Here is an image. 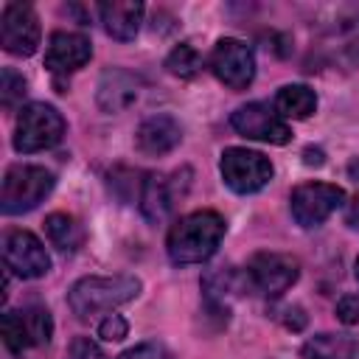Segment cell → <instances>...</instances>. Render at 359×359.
<instances>
[{"label":"cell","mask_w":359,"mask_h":359,"mask_svg":"<svg viewBox=\"0 0 359 359\" xmlns=\"http://www.w3.org/2000/svg\"><path fill=\"white\" fill-rule=\"evenodd\" d=\"M275 109H278V115L300 121V118H309L317 109V95L306 84H286L275 95Z\"/></svg>","instance_id":"44dd1931"},{"label":"cell","mask_w":359,"mask_h":359,"mask_svg":"<svg viewBox=\"0 0 359 359\" xmlns=\"http://www.w3.org/2000/svg\"><path fill=\"white\" fill-rule=\"evenodd\" d=\"M65 359H107V356L101 353V348H98L93 339H87V337H76V339L70 342Z\"/></svg>","instance_id":"484cf974"},{"label":"cell","mask_w":359,"mask_h":359,"mask_svg":"<svg viewBox=\"0 0 359 359\" xmlns=\"http://www.w3.org/2000/svg\"><path fill=\"white\" fill-rule=\"evenodd\" d=\"M300 275L297 258L286 252H255L247 264L250 289L261 292L264 297H280Z\"/></svg>","instance_id":"ba28073f"},{"label":"cell","mask_w":359,"mask_h":359,"mask_svg":"<svg viewBox=\"0 0 359 359\" xmlns=\"http://www.w3.org/2000/svg\"><path fill=\"white\" fill-rule=\"evenodd\" d=\"M53 174L42 165H28L17 163L6 171L3 177V191H0V208L6 216L28 213L34 210L50 191H53Z\"/></svg>","instance_id":"3957f363"},{"label":"cell","mask_w":359,"mask_h":359,"mask_svg":"<svg viewBox=\"0 0 359 359\" xmlns=\"http://www.w3.org/2000/svg\"><path fill=\"white\" fill-rule=\"evenodd\" d=\"M0 334H3V345L11 353H22L28 348L48 345L53 337L50 311L42 306H25L17 311H3Z\"/></svg>","instance_id":"5b68a950"},{"label":"cell","mask_w":359,"mask_h":359,"mask_svg":"<svg viewBox=\"0 0 359 359\" xmlns=\"http://www.w3.org/2000/svg\"><path fill=\"white\" fill-rule=\"evenodd\" d=\"M98 14H101V22H104V28H107L109 36H115L121 42H129L140 31L143 3H135V0H112V3H101L98 6Z\"/></svg>","instance_id":"2e32d148"},{"label":"cell","mask_w":359,"mask_h":359,"mask_svg":"<svg viewBox=\"0 0 359 359\" xmlns=\"http://www.w3.org/2000/svg\"><path fill=\"white\" fill-rule=\"evenodd\" d=\"M210 70L230 90H247L255 79V53L247 42L224 36L210 50Z\"/></svg>","instance_id":"52a82bcc"},{"label":"cell","mask_w":359,"mask_h":359,"mask_svg":"<svg viewBox=\"0 0 359 359\" xmlns=\"http://www.w3.org/2000/svg\"><path fill=\"white\" fill-rule=\"evenodd\" d=\"M140 292V280L135 275H90L70 286L67 303L79 320H93L101 311H112L129 300H135Z\"/></svg>","instance_id":"7a4b0ae2"},{"label":"cell","mask_w":359,"mask_h":359,"mask_svg":"<svg viewBox=\"0 0 359 359\" xmlns=\"http://www.w3.org/2000/svg\"><path fill=\"white\" fill-rule=\"evenodd\" d=\"M93 56V45L84 34H73V31H53L48 39V50H45V67L56 76H67L76 73L79 67H84Z\"/></svg>","instance_id":"4fadbf2b"},{"label":"cell","mask_w":359,"mask_h":359,"mask_svg":"<svg viewBox=\"0 0 359 359\" xmlns=\"http://www.w3.org/2000/svg\"><path fill=\"white\" fill-rule=\"evenodd\" d=\"M356 280H359V258H356Z\"/></svg>","instance_id":"4dcf8cb0"},{"label":"cell","mask_w":359,"mask_h":359,"mask_svg":"<svg viewBox=\"0 0 359 359\" xmlns=\"http://www.w3.org/2000/svg\"><path fill=\"white\" fill-rule=\"evenodd\" d=\"M219 171L227 188H233L236 194H255L272 180V163L261 151L241 146H230L222 151Z\"/></svg>","instance_id":"8992f818"},{"label":"cell","mask_w":359,"mask_h":359,"mask_svg":"<svg viewBox=\"0 0 359 359\" xmlns=\"http://www.w3.org/2000/svg\"><path fill=\"white\" fill-rule=\"evenodd\" d=\"M230 123H233V129L238 135H244L250 140H264V143L283 146L292 137V129L286 126V121L275 109H269L266 104H261V101H252V104L238 107L230 115Z\"/></svg>","instance_id":"7c38bea8"},{"label":"cell","mask_w":359,"mask_h":359,"mask_svg":"<svg viewBox=\"0 0 359 359\" xmlns=\"http://www.w3.org/2000/svg\"><path fill=\"white\" fill-rule=\"evenodd\" d=\"M348 174H351L353 180H359V160H353V163L348 165Z\"/></svg>","instance_id":"f546056e"},{"label":"cell","mask_w":359,"mask_h":359,"mask_svg":"<svg viewBox=\"0 0 359 359\" xmlns=\"http://www.w3.org/2000/svg\"><path fill=\"white\" fill-rule=\"evenodd\" d=\"M345 222H348L351 230H359V196L351 202V208H348V213H345Z\"/></svg>","instance_id":"83f0119b"},{"label":"cell","mask_w":359,"mask_h":359,"mask_svg":"<svg viewBox=\"0 0 359 359\" xmlns=\"http://www.w3.org/2000/svg\"><path fill=\"white\" fill-rule=\"evenodd\" d=\"M300 356L303 359H356V345L345 334H317L303 345Z\"/></svg>","instance_id":"ffe728a7"},{"label":"cell","mask_w":359,"mask_h":359,"mask_svg":"<svg viewBox=\"0 0 359 359\" xmlns=\"http://www.w3.org/2000/svg\"><path fill=\"white\" fill-rule=\"evenodd\" d=\"M345 202V191L328 182H303L292 191V216L300 227H320L339 205Z\"/></svg>","instance_id":"9c48e42d"},{"label":"cell","mask_w":359,"mask_h":359,"mask_svg":"<svg viewBox=\"0 0 359 359\" xmlns=\"http://www.w3.org/2000/svg\"><path fill=\"white\" fill-rule=\"evenodd\" d=\"M118 359H174V353L163 342H140V345L123 351Z\"/></svg>","instance_id":"cb8c5ba5"},{"label":"cell","mask_w":359,"mask_h":359,"mask_svg":"<svg viewBox=\"0 0 359 359\" xmlns=\"http://www.w3.org/2000/svg\"><path fill=\"white\" fill-rule=\"evenodd\" d=\"M25 93H28L25 90V79L14 67H3V79H0V101H3V107L14 109L22 101Z\"/></svg>","instance_id":"603a6c76"},{"label":"cell","mask_w":359,"mask_h":359,"mask_svg":"<svg viewBox=\"0 0 359 359\" xmlns=\"http://www.w3.org/2000/svg\"><path fill=\"white\" fill-rule=\"evenodd\" d=\"M129 334V323L121 314H109L107 320H101L98 325V337H104L107 342H121Z\"/></svg>","instance_id":"d4e9b609"},{"label":"cell","mask_w":359,"mask_h":359,"mask_svg":"<svg viewBox=\"0 0 359 359\" xmlns=\"http://www.w3.org/2000/svg\"><path fill=\"white\" fill-rule=\"evenodd\" d=\"M0 45L14 56H31L39 45V17L28 3H6L0 14Z\"/></svg>","instance_id":"30bf717a"},{"label":"cell","mask_w":359,"mask_h":359,"mask_svg":"<svg viewBox=\"0 0 359 359\" xmlns=\"http://www.w3.org/2000/svg\"><path fill=\"white\" fill-rule=\"evenodd\" d=\"M65 135V118L50 104H25L17 115L14 129V149L22 154L53 149Z\"/></svg>","instance_id":"277c9868"},{"label":"cell","mask_w":359,"mask_h":359,"mask_svg":"<svg viewBox=\"0 0 359 359\" xmlns=\"http://www.w3.org/2000/svg\"><path fill=\"white\" fill-rule=\"evenodd\" d=\"M174 205V191L171 182L160 174H149L140 182V210L149 222H160Z\"/></svg>","instance_id":"e0dca14e"},{"label":"cell","mask_w":359,"mask_h":359,"mask_svg":"<svg viewBox=\"0 0 359 359\" xmlns=\"http://www.w3.org/2000/svg\"><path fill=\"white\" fill-rule=\"evenodd\" d=\"M224 230H227V224H224L222 213L194 210V213L182 216L168 230V238H165L168 258L174 264H202L219 250Z\"/></svg>","instance_id":"6da1fadb"},{"label":"cell","mask_w":359,"mask_h":359,"mask_svg":"<svg viewBox=\"0 0 359 359\" xmlns=\"http://www.w3.org/2000/svg\"><path fill=\"white\" fill-rule=\"evenodd\" d=\"M3 264L20 278H42L50 269V255L34 233L8 230L3 233Z\"/></svg>","instance_id":"8fae6325"},{"label":"cell","mask_w":359,"mask_h":359,"mask_svg":"<svg viewBox=\"0 0 359 359\" xmlns=\"http://www.w3.org/2000/svg\"><path fill=\"white\" fill-rule=\"evenodd\" d=\"M140 93V79L123 67H107L98 79V107L104 112H123L126 107H132L137 101Z\"/></svg>","instance_id":"5bb4252c"},{"label":"cell","mask_w":359,"mask_h":359,"mask_svg":"<svg viewBox=\"0 0 359 359\" xmlns=\"http://www.w3.org/2000/svg\"><path fill=\"white\" fill-rule=\"evenodd\" d=\"M165 67L171 76H180V79H194L202 67V56L199 50L191 45V42H180L168 56H165Z\"/></svg>","instance_id":"7402d4cb"},{"label":"cell","mask_w":359,"mask_h":359,"mask_svg":"<svg viewBox=\"0 0 359 359\" xmlns=\"http://www.w3.org/2000/svg\"><path fill=\"white\" fill-rule=\"evenodd\" d=\"M337 317H339L345 325H356V323H359V294H345V297L337 303Z\"/></svg>","instance_id":"4316f807"},{"label":"cell","mask_w":359,"mask_h":359,"mask_svg":"<svg viewBox=\"0 0 359 359\" xmlns=\"http://www.w3.org/2000/svg\"><path fill=\"white\" fill-rule=\"evenodd\" d=\"M303 157H306V165H320L323 163V151L320 149H311V146L303 151Z\"/></svg>","instance_id":"f1b7e54d"},{"label":"cell","mask_w":359,"mask_h":359,"mask_svg":"<svg viewBox=\"0 0 359 359\" xmlns=\"http://www.w3.org/2000/svg\"><path fill=\"white\" fill-rule=\"evenodd\" d=\"M45 233H48L50 244L67 255H73L84 244V230L70 213H50L45 219Z\"/></svg>","instance_id":"ac0fdd59"},{"label":"cell","mask_w":359,"mask_h":359,"mask_svg":"<svg viewBox=\"0 0 359 359\" xmlns=\"http://www.w3.org/2000/svg\"><path fill=\"white\" fill-rule=\"evenodd\" d=\"M202 286H205V294H208L210 306H224V300L238 294L244 286H250V280H247V272H238L233 266H227V269L222 266V269L205 275Z\"/></svg>","instance_id":"d6986e66"},{"label":"cell","mask_w":359,"mask_h":359,"mask_svg":"<svg viewBox=\"0 0 359 359\" xmlns=\"http://www.w3.org/2000/svg\"><path fill=\"white\" fill-rule=\"evenodd\" d=\"M180 140H182V129H180V123L171 115H151L135 132L137 149L143 154H149V157L168 154L171 149L180 146Z\"/></svg>","instance_id":"9a60e30c"}]
</instances>
